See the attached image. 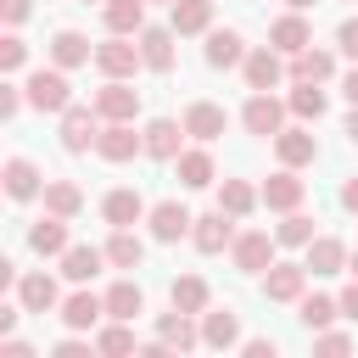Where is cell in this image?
I'll list each match as a JSON object with an SVG mask.
<instances>
[{"label": "cell", "mask_w": 358, "mask_h": 358, "mask_svg": "<svg viewBox=\"0 0 358 358\" xmlns=\"http://www.w3.org/2000/svg\"><path fill=\"white\" fill-rule=\"evenodd\" d=\"M347 274H352V280H358V252H352V257H347Z\"/></svg>", "instance_id": "54"}, {"label": "cell", "mask_w": 358, "mask_h": 358, "mask_svg": "<svg viewBox=\"0 0 358 358\" xmlns=\"http://www.w3.org/2000/svg\"><path fill=\"white\" fill-rule=\"evenodd\" d=\"M296 319H302L308 330H330V324L341 319V302H336V296H319V291H313V296H302V302H296Z\"/></svg>", "instance_id": "39"}, {"label": "cell", "mask_w": 358, "mask_h": 358, "mask_svg": "<svg viewBox=\"0 0 358 358\" xmlns=\"http://www.w3.org/2000/svg\"><path fill=\"white\" fill-rule=\"evenodd\" d=\"M95 157L101 162H134V157H145V134H134V123H101Z\"/></svg>", "instance_id": "10"}, {"label": "cell", "mask_w": 358, "mask_h": 358, "mask_svg": "<svg viewBox=\"0 0 358 358\" xmlns=\"http://www.w3.org/2000/svg\"><path fill=\"white\" fill-rule=\"evenodd\" d=\"M145 213H151V207H145V196H140V190H129V185H117V190H106V196H101V218H106L112 229H134Z\"/></svg>", "instance_id": "17"}, {"label": "cell", "mask_w": 358, "mask_h": 358, "mask_svg": "<svg viewBox=\"0 0 358 358\" xmlns=\"http://www.w3.org/2000/svg\"><path fill=\"white\" fill-rule=\"evenodd\" d=\"M56 319H62L67 330H95V324L106 319V296H95L90 285H78L73 296H62V308H56Z\"/></svg>", "instance_id": "15"}, {"label": "cell", "mask_w": 358, "mask_h": 358, "mask_svg": "<svg viewBox=\"0 0 358 358\" xmlns=\"http://www.w3.org/2000/svg\"><path fill=\"white\" fill-rule=\"evenodd\" d=\"M246 39L235 34V28H207V45H201V56H207V67H218V73H229V67H241L246 62Z\"/></svg>", "instance_id": "18"}, {"label": "cell", "mask_w": 358, "mask_h": 358, "mask_svg": "<svg viewBox=\"0 0 358 358\" xmlns=\"http://www.w3.org/2000/svg\"><path fill=\"white\" fill-rule=\"evenodd\" d=\"M140 134H145V157H151V162H173V157L185 151V145H179V140H185V123H173V117H151Z\"/></svg>", "instance_id": "21"}, {"label": "cell", "mask_w": 358, "mask_h": 358, "mask_svg": "<svg viewBox=\"0 0 358 358\" xmlns=\"http://www.w3.org/2000/svg\"><path fill=\"white\" fill-rule=\"evenodd\" d=\"M285 6H291V11H308V6H319V0H285Z\"/></svg>", "instance_id": "53"}, {"label": "cell", "mask_w": 358, "mask_h": 358, "mask_svg": "<svg viewBox=\"0 0 358 358\" xmlns=\"http://www.w3.org/2000/svg\"><path fill=\"white\" fill-rule=\"evenodd\" d=\"M95 352H101V358H129V352H140L134 319H106V324H95Z\"/></svg>", "instance_id": "29"}, {"label": "cell", "mask_w": 358, "mask_h": 358, "mask_svg": "<svg viewBox=\"0 0 358 358\" xmlns=\"http://www.w3.org/2000/svg\"><path fill=\"white\" fill-rule=\"evenodd\" d=\"M241 78H246V90H280L291 78V67H285V56L274 45H252L246 62H241Z\"/></svg>", "instance_id": "6"}, {"label": "cell", "mask_w": 358, "mask_h": 358, "mask_svg": "<svg viewBox=\"0 0 358 358\" xmlns=\"http://www.w3.org/2000/svg\"><path fill=\"white\" fill-rule=\"evenodd\" d=\"M224 129H229V112H224L218 101H190V106H185V134H190V140L213 145Z\"/></svg>", "instance_id": "19"}, {"label": "cell", "mask_w": 358, "mask_h": 358, "mask_svg": "<svg viewBox=\"0 0 358 358\" xmlns=\"http://www.w3.org/2000/svg\"><path fill=\"white\" fill-rule=\"evenodd\" d=\"M101 123H106V117L95 112V101H90V106H78V101H73V106L62 112V129H56V134H62V151H67V157H84V151H95V140H101Z\"/></svg>", "instance_id": "3"}, {"label": "cell", "mask_w": 358, "mask_h": 358, "mask_svg": "<svg viewBox=\"0 0 358 358\" xmlns=\"http://www.w3.org/2000/svg\"><path fill=\"white\" fill-rule=\"evenodd\" d=\"M336 50H341V56H352V62H358V17H347V22H341V28H336Z\"/></svg>", "instance_id": "45"}, {"label": "cell", "mask_w": 358, "mask_h": 358, "mask_svg": "<svg viewBox=\"0 0 358 358\" xmlns=\"http://www.w3.org/2000/svg\"><path fill=\"white\" fill-rule=\"evenodd\" d=\"M308 296V263H268L263 274V302H302Z\"/></svg>", "instance_id": "9"}, {"label": "cell", "mask_w": 358, "mask_h": 358, "mask_svg": "<svg viewBox=\"0 0 358 358\" xmlns=\"http://www.w3.org/2000/svg\"><path fill=\"white\" fill-rule=\"evenodd\" d=\"M45 213L78 218V213H84V190H78L73 179H45Z\"/></svg>", "instance_id": "35"}, {"label": "cell", "mask_w": 358, "mask_h": 358, "mask_svg": "<svg viewBox=\"0 0 358 358\" xmlns=\"http://www.w3.org/2000/svg\"><path fill=\"white\" fill-rule=\"evenodd\" d=\"M78 6H106V0H78Z\"/></svg>", "instance_id": "55"}, {"label": "cell", "mask_w": 358, "mask_h": 358, "mask_svg": "<svg viewBox=\"0 0 358 358\" xmlns=\"http://www.w3.org/2000/svg\"><path fill=\"white\" fill-rule=\"evenodd\" d=\"M28 11H34V0H0V17H6V28H22V22H28Z\"/></svg>", "instance_id": "46"}, {"label": "cell", "mask_w": 358, "mask_h": 358, "mask_svg": "<svg viewBox=\"0 0 358 358\" xmlns=\"http://www.w3.org/2000/svg\"><path fill=\"white\" fill-rule=\"evenodd\" d=\"M22 106H28V90H22V84H0V117L11 123Z\"/></svg>", "instance_id": "44"}, {"label": "cell", "mask_w": 358, "mask_h": 358, "mask_svg": "<svg viewBox=\"0 0 358 358\" xmlns=\"http://www.w3.org/2000/svg\"><path fill=\"white\" fill-rule=\"evenodd\" d=\"M101 296H106V319H140V313H145V291H140V280H112Z\"/></svg>", "instance_id": "32"}, {"label": "cell", "mask_w": 358, "mask_h": 358, "mask_svg": "<svg viewBox=\"0 0 358 358\" xmlns=\"http://www.w3.org/2000/svg\"><path fill=\"white\" fill-rule=\"evenodd\" d=\"M291 78L330 84V78H336V50H324V45H308V50H296V56H291Z\"/></svg>", "instance_id": "30"}, {"label": "cell", "mask_w": 358, "mask_h": 358, "mask_svg": "<svg viewBox=\"0 0 358 358\" xmlns=\"http://www.w3.org/2000/svg\"><path fill=\"white\" fill-rule=\"evenodd\" d=\"M22 67H28V45L17 34H6L0 39V73H22Z\"/></svg>", "instance_id": "42"}, {"label": "cell", "mask_w": 358, "mask_h": 358, "mask_svg": "<svg viewBox=\"0 0 358 358\" xmlns=\"http://www.w3.org/2000/svg\"><path fill=\"white\" fill-rule=\"evenodd\" d=\"M168 6H173V0H168Z\"/></svg>", "instance_id": "56"}, {"label": "cell", "mask_w": 358, "mask_h": 358, "mask_svg": "<svg viewBox=\"0 0 358 358\" xmlns=\"http://www.w3.org/2000/svg\"><path fill=\"white\" fill-rule=\"evenodd\" d=\"M274 241H280V246H308V241H313V218H308L302 207L285 213V218L274 224Z\"/></svg>", "instance_id": "41"}, {"label": "cell", "mask_w": 358, "mask_h": 358, "mask_svg": "<svg viewBox=\"0 0 358 358\" xmlns=\"http://www.w3.org/2000/svg\"><path fill=\"white\" fill-rule=\"evenodd\" d=\"M95 112H101L106 123H134V117H140V90H134L129 78H106V84L95 90Z\"/></svg>", "instance_id": "7"}, {"label": "cell", "mask_w": 358, "mask_h": 358, "mask_svg": "<svg viewBox=\"0 0 358 358\" xmlns=\"http://www.w3.org/2000/svg\"><path fill=\"white\" fill-rule=\"evenodd\" d=\"M347 140H352V145H358V106H352V112H347Z\"/></svg>", "instance_id": "52"}, {"label": "cell", "mask_w": 358, "mask_h": 358, "mask_svg": "<svg viewBox=\"0 0 358 358\" xmlns=\"http://www.w3.org/2000/svg\"><path fill=\"white\" fill-rule=\"evenodd\" d=\"M17 302H22L28 313H39V319H45V313H56V308H62V291H56V280H50V274H39V268H34V274H22V280H17Z\"/></svg>", "instance_id": "23"}, {"label": "cell", "mask_w": 358, "mask_h": 358, "mask_svg": "<svg viewBox=\"0 0 358 358\" xmlns=\"http://www.w3.org/2000/svg\"><path fill=\"white\" fill-rule=\"evenodd\" d=\"M50 62L73 73V67H84V62H95V45H90V39L78 34V28H56V34H50Z\"/></svg>", "instance_id": "27"}, {"label": "cell", "mask_w": 358, "mask_h": 358, "mask_svg": "<svg viewBox=\"0 0 358 358\" xmlns=\"http://www.w3.org/2000/svg\"><path fill=\"white\" fill-rule=\"evenodd\" d=\"M0 179H6V196H11V201H34V196H45V173H39L28 157H6Z\"/></svg>", "instance_id": "22"}, {"label": "cell", "mask_w": 358, "mask_h": 358, "mask_svg": "<svg viewBox=\"0 0 358 358\" xmlns=\"http://www.w3.org/2000/svg\"><path fill=\"white\" fill-rule=\"evenodd\" d=\"M241 352H246V358H274L280 347H274V336H246V341H241Z\"/></svg>", "instance_id": "47"}, {"label": "cell", "mask_w": 358, "mask_h": 358, "mask_svg": "<svg viewBox=\"0 0 358 358\" xmlns=\"http://www.w3.org/2000/svg\"><path fill=\"white\" fill-rule=\"evenodd\" d=\"M173 34L185 39V34H207L213 28V0H173Z\"/></svg>", "instance_id": "38"}, {"label": "cell", "mask_w": 358, "mask_h": 358, "mask_svg": "<svg viewBox=\"0 0 358 358\" xmlns=\"http://www.w3.org/2000/svg\"><path fill=\"white\" fill-rule=\"evenodd\" d=\"M190 207L185 201H157L151 213H145V229H151V241L157 246H173V241H190Z\"/></svg>", "instance_id": "8"}, {"label": "cell", "mask_w": 358, "mask_h": 358, "mask_svg": "<svg viewBox=\"0 0 358 358\" xmlns=\"http://www.w3.org/2000/svg\"><path fill=\"white\" fill-rule=\"evenodd\" d=\"M257 201H263V196H257V190H252L246 179H224V185H218V207H224L229 218H246V213H252Z\"/></svg>", "instance_id": "40"}, {"label": "cell", "mask_w": 358, "mask_h": 358, "mask_svg": "<svg viewBox=\"0 0 358 358\" xmlns=\"http://www.w3.org/2000/svg\"><path fill=\"white\" fill-rule=\"evenodd\" d=\"M285 106H291V117H296V123H319V117L330 112V95H324V84L291 78V95H285Z\"/></svg>", "instance_id": "25"}, {"label": "cell", "mask_w": 358, "mask_h": 358, "mask_svg": "<svg viewBox=\"0 0 358 358\" xmlns=\"http://www.w3.org/2000/svg\"><path fill=\"white\" fill-rule=\"evenodd\" d=\"M140 67H145V56H140V39L134 34H112V39L95 45V73L101 78H134Z\"/></svg>", "instance_id": "2"}, {"label": "cell", "mask_w": 358, "mask_h": 358, "mask_svg": "<svg viewBox=\"0 0 358 358\" xmlns=\"http://www.w3.org/2000/svg\"><path fill=\"white\" fill-rule=\"evenodd\" d=\"M134 39H140V56H145L151 73H173V39H179L173 22H168V28H151V22H145Z\"/></svg>", "instance_id": "24"}, {"label": "cell", "mask_w": 358, "mask_h": 358, "mask_svg": "<svg viewBox=\"0 0 358 358\" xmlns=\"http://www.w3.org/2000/svg\"><path fill=\"white\" fill-rule=\"evenodd\" d=\"M313 352H330V358L336 352H352V336L347 330H313Z\"/></svg>", "instance_id": "43"}, {"label": "cell", "mask_w": 358, "mask_h": 358, "mask_svg": "<svg viewBox=\"0 0 358 358\" xmlns=\"http://www.w3.org/2000/svg\"><path fill=\"white\" fill-rule=\"evenodd\" d=\"M274 252H280V241L268 235V229H241L235 241H229V263L241 268V274H268V263H274Z\"/></svg>", "instance_id": "5"}, {"label": "cell", "mask_w": 358, "mask_h": 358, "mask_svg": "<svg viewBox=\"0 0 358 358\" xmlns=\"http://www.w3.org/2000/svg\"><path fill=\"white\" fill-rule=\"evenodd\" d=\"M274 157H280V168H313V162H319V140H313V129H308V123L280 129V134H274Z\"/></svg>", "instance_id": "11"}, {"label": "cell", "mask_w": 358, "mask_h": 358, "mask_svg": "<svg viewBox=\"0 0 358 358\" xmlns=\"http://www.w3.org/2000/svg\"><path fill=\"white\" fill-rule=\"evenodd\" d=\"M67 224H73V218H56V213H45V218L28 229V246H34L39 257H62V252L73 246V241H67Z\"/></svg>", "instance_id": "31"}, {"label": "cell", "mask_w": 358, "mask_h": 358, "mask_svg": "<svg viewBox=\"0 0 358 358\" xmlns=\"http://www.w3.org/2000/svg\"><path fill=\"white\" fill-rule=\"evenodd\" d=\"M168 302L185 308V313H207V308H213V291H207L201 274H179V280L168 285Z\"/></svg>", "instance_id": "34"}, {"label": "cell", "mask_w": 358, "mask_h": 358, "mask_svg": "<svg viewBox=\"0 0 358 358\" xmlns=\"http://www.w3.org/2000/svg\"><path fill=\"white\" fill-rule=\"evenodd\" d=\"M101 263H106V246H67V252H62V274H67L73 285H90V280L101 274Z\"/></svg>", "instance_id": "33"}, {"label": "cell", "mask_w": 358, "mask_h": 358, "mask_svg": "<svg viewBox=\"0 0 358 358\" xmlns=\"http://www.w3.org/2000/svg\"><path fill=\"white\" fill-rule=\"evenodd\" d=\"M229 241H235V218L218 207V213H201L196 224H190V246L201 252V257H218V252H229Z\"/></svg>", "instance_id": "12"}, {"label": "cell", "mask_w": 358, "mask_h": 358, "mask_svg": "<svg viewBox=\"0 0 358 358\" xmlns=\"http://www.w3.org/2000/svg\"><path fill=\"white\" fill-rule=\"evenodd\" d=\"M336 201H341L347 213H358V173H352V179H341V190H336Z\"/></svg>", "instance_id": "49"}, {"label": "cell", "mask_w": 358, "mask_h": 358, "mask_svg": "<svg viewBox=\"0 0 358 358\" xmlns=\"http://www.w3.org/2000/svg\"><path fill=\"white\" fill-rule=\"evenodd\" d=\"M0 358H34V347L17 341V336H0Z\"/></svg>", "instance_id": "48"}, {"label": "cell", "mask_w": 358, "mask_h": 358, "mask_svg": "<svg viewBox=\"0 0 358 358\" xmlns=\"http://www.w3.org/2000/svg\"><path fill=\"white\" fill-rule=\"evenodd\" d=\"M336 302H341V319H352V324H358V280H352V285H347Z\"/></svg>", "instance_id": "50"}, {"label": "cell", "mask_w": 358, "mask_h": 358, "mask_svg": "<svg viewBox=\"0 0 358 358\" xmlns=\"http://www.w3.org/2000/svg\"><path fill=\"white\" fill-rule=\"evenodd\" d=\"M173 168H179V185H185V190H207V185L218 179V168H213V151H207L201 140H196L190 151H179V157H173Z\"/></svg>", "instance_id": "26"}, {"label": "cell", "mask_w": 358, "mask_h": 358, "mask_svg": "<svg viewBox=\"0 0 358 358\" xmlns=\"http://www.w3.org/2000/svg\"><path fill=\"white\" fill-rule=\"evenodd\" d=\"M302 252H308V257H302V263H308V274H341V268H347V257H352L336 235H313Z\"/></svg>", "instance_id": "28"}, {"label": "cell", "mask_w": 358, "mask_h": 358, "mask_svg": "<svg viewBox=\"0 0 358 358\" xmlns=\"http://www.w3.org/2000/svg\"><path fill=\"white\" fill-rule=\"evenodd\" d=\"M341 95H347V106H358V62H352V73L341 78Z\"/></svg>", "instance_id": "51"}, {"label": "cell", "mask_w": 358, "mask_h": 358, "mask_svg": "<svg viewBox=\"0 0 358 358\" xmlns=\"http://www.w3.org/2000/svg\"><path fill=\"white\" fill-rule=\"evenodd\" d=\"M106 263H112V268H140V263H145V241H140L134 229H112V235H106Z\"/></svg>", "instance_id": "36"}, {"label": "cell", "mask_w": 358, "mask_h": 358, "mask_svg": "<svg viewBox=\"0 0 358 358\" xmlns=\"http://www.w3.org/2000/svg\"><path fill=\"white\" fill-rule=\"evenodd\" d=\"M268 45H274L280 56H296V50H308V45H313V28H308V17H302V11H285V17H274V22H268Z\"/></svg>", "instance_id": "20"}, {"label": "cell", "mask_w": 358, "mask_h": 358, "mask_svg": "<svg viewBox=\"0 0 358 358\" xmlns=\"http://www.w3.org/2000/svg\"><path fill=\"white\" fill-rule=\"evenodd\" d=\"M257 196H263V207H268V213H296V207H302V196H308V185L296 179V168H280V173H268V179H263V190H257Z\"/></svg>", "instance_id": "16"}, {"label": "cell", "mask_w": 358, "mask_h": 358, "mask_svg": "<svg viewBox=\"0 0 358 358\" xmlns=\"http://www.w3.org/2000/svg\"><path fill=\"white\" fill-rule=\"evenodd\" d=\"M28 106L34 112H50V117H62L67 106H73V84H67V67H39V73H28Z\"/></svg>", "instance_id": "1"}, {"label": "cell", "mask_w": 358, "mask_h": 358, "mask_svg": "<svg viewBox=\"0 0 358 358\" xmlns=\"http://www.w3.org/2000/svg\"><path fill=\"white\" fill-rule=\"evenodd\" d=\"M101 17H106V34H140L145 28V0H106Z\"/></svg>", "instance_id": "37"}, {"label": "cell", "mask_w": 358, "mask_h": 358, "mask_svg": "<svg viewBox=\"0 0 358 358\" xmlns=\"http://www.w3.org/2000/svg\"><path fill=\"white\" fill-rule=\"evenodd\" d=\"M157 336L173 347V352H196L201 347V313H185L168 302V313H157Z\"/></svg>", "instance_id": "14"}, {"label": "cell", "mask_w": 358, "mask_h": 358, "mask_svg": "<svg viewBox=\"0 0 358 358\" xmlns=\"http://www.w3.org/2000/svg\"><path fill=\"white\" fill-rule=\"evenodd\" d=\"M246 336H241V313L224 302V308H207L201 313V347H213V352H235Z\"/></svg>", "instance_id": "13"}, {"label": "cell", "mask_w": 358, "mask_h": 358, "mask_svg": "<svg viewBox=\"0 0 358 358\" xmlns=\"http://www.w3.org/2000/svg\"><path fill=\"white\" fill-rule=\"evenodd\" d=\"M285 112H291V106H285L280 95L252 90V95H246V106H241V129H246V134H257V140H274V134L285 129Z\"/></svg>", "instance_id": "4"}]
</instances>
